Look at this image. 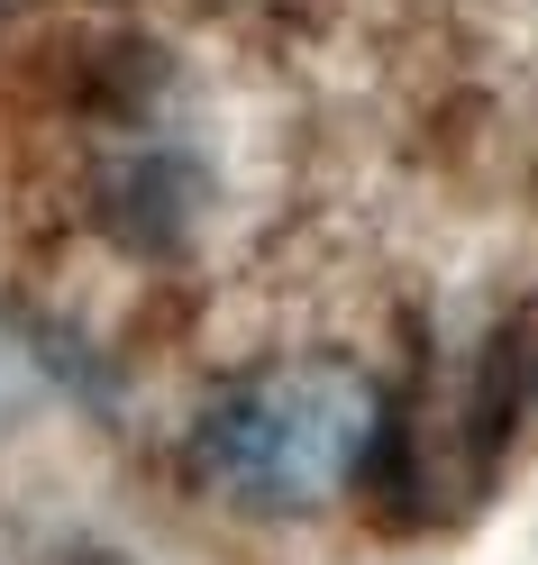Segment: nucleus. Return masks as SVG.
I'll return each instance as SVG.
<instances>
[{"label": "nucleus", "instance_id": "nucleus-1", "mask_svg": "<svg viewBox=\"0 0 538 565\" xmlns=\"http://www.w3.org/2000/svg\"><path fill=\"white\" fill-rule=\"evenodd\" d=\"M375 447H383L375 374L347 365V356H293V365H265V374L229 383L201 411L192 466L238 511L302 520V511H329L375 466Z\"/></svg>", "mask_w": 538, "mask_h": 565}, {"label": "nucleus", "instance_id": "nucleus-2", "mask_svg": "<svg viewBox=\"0 0 538 565\" xmlns=\"http://www.w3.org/2000/svg\"><path fill=\"white\" fill-rule=\"evenodd\" d=\"M55 393V374H46V356L28 347V329L19 320H0V429H19L28 411H38Z\"/></svg>", "mask_w": 538, "mask_h": 565}, {"label": "nucleus", "instance_id": "nucleus-3", "mask_svg": "<svg viewBox=\"0 0 538 565\" xmlns=\"http://www.w3.org/2000/svg\"><path fill=\"white\" fill-rule=\"evenodd\" d=\"M529 383H538V365H529Z\"/></svg>", "mask_w": 538, "mask_h": 565}]
</instances>
